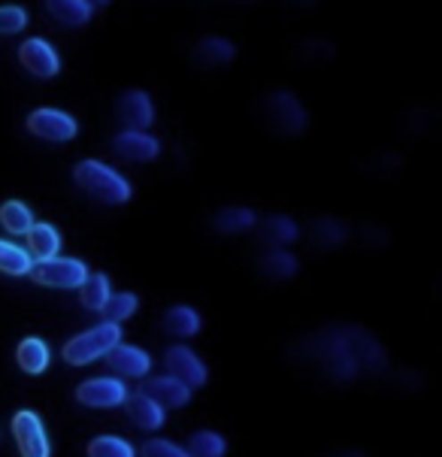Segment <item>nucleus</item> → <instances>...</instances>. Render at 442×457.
<instances>
[{
    "mask_svg": "<svg viewBox=\"0 0 442 457\" xmlns=\"http://www.w3.org/2000/svg\"><path fill=\"white\" fill-rule=\"evenodd\" d=\"M291 361L313 370L328 385H354L363 376L379 378L388 373V354L382 343L361 324H330L313 330L291 345Z\"/></svg>",
    "mask_w": 442,
    "mask_h": 457,
    "instance_id": "nucleus-1",
    "label": "nucleus"
},
{
    "mask_svg": "<svg viewBox=\"0 0 442 457\" xmlns=\"http://www.w3.org/2000/svg\"><path fill=\"white\" fill-rule=\"evenodd\" d=\"M73 179L85 195L100 200V204H106V206H121L134 197V188H130V182L125 176L95 158L79 161V164L73 167Z\"/></svg>",
    "mask_w": 442,
    "mask_h": 457,
    "instance_id": "nucleus-2",
    "label": "nucleus"
},
{
    "mask_svg": "<svg viewBox=\"0 0 442 457\" xmlns=\"http://www.w3.org/2000/svg\"><path fill=\"white\" fill-rule=\"evenodd\" d=\"M119 343H121V324L100 321L91 330L76 333V337L64 345V352L61 354H64V361L70 363V367H88V363L106 358V354H110Z\"/></svg>",
    "mask_w": 442,
    "mask_h": 457,
    "instance_id": "nucleus-3",
    "label": "nucleus"
},
{
    "mask_svg": "<svg viewBox=\"0 0 442 457\" xmlns=\"http://www.w3.org/2000/svg\"><path fill=\"white\" fill-rule=\"evenodd\" d=\"M263 115H267L270 128H276L285 137H300L309 125V115L291 91H273L263 100Z\"/></svg>",
    "mask_w": 442,
    "mask_h": 457,
    "instance_id": "nucleus-4",
    "label": "nucleus"
},
{
    "mask_svg": "<svg viewBox=\"0 0 442 457\" xmlns=\"http://www.w3.org/2000/svg\"><path fill=\"white\" fill-rule=\"evenodd\" d=\"M30 276L37 278L40 285H49V288H61V291H70V288H82L85 278H88V267L85 261L79 258H49V261H37L30 267Z\"/></svg>",
    "mask_w": 442,
    "mask_h": 457,
    "instance_id": "nucleus-5",
    "label": "nucleus"
},
{
    "mask_svg": "<svg viewBox=\"0 0 442 457\" xmlns=\"http://www.w3.org/2000/svg\"><path fill=\"white\" fill-rule=\"evenodd\" d=\"M28 130L40 139H49V143H67L79 134V121L73 119L64 110H52V106H40L28 115Z\"/></svg>",
    "mask_w": 442,
    "mask_h": 457,
    "instance_id": "nucleus-6",
    "label": "nucleus"
},
{
    "mask_svg": "<svg viewBox=\"0 0 442 457\" xmlns=\"http://www.w3.org/2000/svg\"><path fill=\"white\" fill-rule=\"evenodd\" d=\"M13 436H15V445H19L21 457H52V445H49V436H46L40 415L30 412V409L15 412Z\"/></svg>",
    "mask_w": 442,
    "mask_h": 457,
    "instance_id": "nucleus-7",
    "label": "nucleus"
},
{
    "mask_svg": "<svg viewBox=\"0 0 442 457\" xmlns=\"http://www.w3.org/2000/svg\"><path fill=\"white\" fill-rule=\"evenodd\" d=\"M76 400H79L82 406H91V409H115L128 400V385L121 382L119 376L85 378L79 388H76Z\"/></svg>",
    "mask_w": 442,
    "mask_h": 457,
    "instance_id": "nucleus-8",
    "label": "nucleus"
},
{
    "mask_svg": "<svg viewBox=\"0 0 442 457\" xmlns=\"http://www.w3.org/2000/svg\"><path fill=\"white\" fill-rule=\"evenodd\" d=\"M164 367H167V376L179 378L185 388H200V385H206V378H209L206 363L200 361V354L194 352V348H188V345L167 348Z\"/></svg>",
    "mask_w": 442,
    "mask_h": 457,
    "instance_id": "nucleus-9",
    "label": "nucleus"
},
{
    "mask_svg": "<svg viewBox=\"0 0 442 457\" xmlns=\"http://www.w3.org/2000/svg\"><path fill=\"white\" fill-rule=\"evenodd\" d=\"M19 61L30 76H37V79H52V76L61 73V58H58L55 46L49 40H43V37H30V40L21 43Z\"/></svg>",
    "mask_w": 442,
    "mask_h": 457,
    "instance_id": "nucleus-10",
    "label": "nucleus"
},
{
    "mask_svg": "<svg viewBox=\"0 0 442 457\" xmlns=\"http://www.w3.org/2000/svg\"><path fill=\"white\" fill-rule=\"evenodd\" d=\"M115 119L121 121V128H125V130L152 128V121H154L152 97L146 95V91H139V88L125 91V95L119 97V104H115Z\"/></svg>",
    "mask_w": 442,
    "mask_h": 457,
    "instance_id": "nucleus-11",
    "label": "nucleus"
},
{
    "mask_svg": "<svg viewBox=\"0 0 442 457\" xmlns=\"http://www.w3.org/2000/svg\"><path fill=\"white\" fill-rule=\"evenodd\" d=\"M113 152L125 161L146 164V161H154L161 154V143L152 134H146V130H121L113 139Z\"/></svg>",
    "mask_w": 442,
    "mask_h": 457,
    "instance_id": "nucleus-12",
    "label": "nucleus"
},
{
    "mask_svg": "<svg viewBox=\"0 0 442 457\" xmlns=\"http://www.w3.org/2000/svg\"><path fill=\"white\" fill-rule=\"evenodd\" d=\"M139 394L152 397L161 409H182V406H188V400H191V388H185L179 378H173V376L143 378V388H139Z\"/></svg>",
    "mask_w": 442,
    "mask_h": 457,
    "instance_id": "nucleus-13",
    "label": "nucleus"
},
{
    "mask_svg": "<svg viewBox=\"0 0 442 457\" xmlns=\"http://www.w3.org/2000/svg\"><path fill=\"white\" fill-rule=\"evenodd\" d=\"M106 363H110L113 373H119L121 378H149V370H152L149 352H143L139 345H125V343H119L106 354Z\"/></svg>",
    "mask_w": 442,
    "mask_h": 457,
    "instance_id": "nucleus-14",
    "label": "nucleus"
},
{
    "mask_svg": "<svg viewBox=\"0 0 442 457\" xmlns=\"http://www.w3.org/2000/svg\"><path fill=\"white\" fill-rule=\"evenodd\" d=\"M125 409H128V418L137 424V428L143 430H161L167 421V409H161L158 403H154L152 397H146V394H128L125 400Z\"/></svg>",
    "mask_w": 442,
    "mask_h": 457,
    "instance_id": "nucleus-15",
    "label": "nucleus"
},
{
    "mask_svg": "<svg viewBox=\"0 0 442 457\" xmlns=\"http://www.w3.org/2000/svg\"><path fill=\"white\" fill-rule=\"evenodd\" d=\"M234 58H237V46L230 40H224V37H204V40L194 46V61L204 70L228 67Z\"/></svg>",
    "mask_w": 442,
    "mask_h": 457,
    "instance_id": "nucleus-16",
    "label": "nucleus"
},
{
    "mask_svg": "<svg viewBox=\"0 0 442 457\" xmlns=\"http://www.w3.org/2000/svg\"><path fill=\"white\" fill-rule=\"evenodd\" d=\"M254 224H258V215H254V209H249V206H224L213 215V230L215 234H224V237L246 234V230H252Z\"/></svg>",
    "mask_w": 442,
    "mask_h": 457,
    "instance_id": "nucleus-17",
    "label": "nucleus"
},
{
    "mask_svg": "<svg viewBox=\"0 0 442 457\" xmlns=\"http://www.w3.org/2000/svg\"><path fill=\"white\" fill-rule=\"evenodd\" d=\"M15 361H19V367L25 370L28 376H40L46 373V367H49L52 352L40 337H25L19 343V348H15Z\"/></svg>",
    "mask_w": 442,
    "mask_h": 457,
    "instance_id": "nucleus-18",
    "label": "nucleus"
},
{
    "mask_svg": "<svg viewBox=\"0 0 442 457\" xmlns=\"http://www.w3.org/2000/svg\"><path fill=\"white\" fill-rule=\"evenodd\" d=\"M309 239H313V245H318V249L333 252L348 239V228H346V221L333 219V215H324V219H315L313 230H309Z\"/></svg>",
    "mask_w": 442,
    "mask_h": 457,
    "instance_id": "nucleus-19",
    "label": "nucleus"
},
{
    "mask_svg": "<svg viewBox=\"0 0 442 457\" xmlns=\"http://www.w3.org/2000/svg\"><path fill=\"white\" fill-rule=\"evenodd\" d=\"M258 270H261V276L273 278V282H288V278L297 276L300 261L294 258L291 252H285V249H270L258 261Z\"/></svg>",
    "mask_w": 442,
    "mask_h": 457,
    "instance_id": "nucleus-20",
    "label": "nucleus"
},
{
    "mask_svg": "<svg viewBox=\"0 0 442 457\" xmlns=\"http://www.w3.org/2000/svg\"><path fill=\"white\" fill-rule=\"evenodd\" d=\"M28 254H34L37 261H49V258H58L61 252V234L58 228H52V224H34V228L28 230Z\"/></svg>",
    "mask_w": 442,
    "mask_h": 457,
    "instance_id": "nucleus-21",
    "label": "nucleus"
},
{
    "mask_svg": "<svg viewBox=\"0 0 442 457\" xmlns=\"http://www.w3.org/2000/svg\"><path fill=\"white\" fill-rule=\"evenodd\" d=\"M297 237H300V228L288 215H270V219L261 224V239L267 245H273V249H285V245H291Z\"/></svg>",
    "mask_w": 442,
    "mask_h": 457,
    "instance_id": "nucleus-22",
    "label": "nucleus"
},
{
    "mask_svg": "<svg viewBox=\"0 0 442 457\" xmlns=\"http://www.w3.org/2000/svg\"><path fill=\"white\" fill-rule=\"evenodd\" d=\"M49 12H52V19L61 21V25L79 28V25H88L91 21L95 4H91V0H55V4H49Z\"/></svg>",
    "mask_w": 442,
    "mask_h": 457,
    "instance_id": "nucleus-23",
    "label": "nucleus"
},
{
    "mask_svg": "<svg viewBox=\"0 0 442 457\" xmlns=\"http://www.w3.org/2000/svg\"><path fill=\"white\" fill-rule=\"evenodd\" d=\"M200 328H204V319H200L197 309L191 306H170L164 312V330L167 333H176V337H197Z\"/></svg>",
    "mask_w": 442,
    "mask_h": 457,
    "instance_id": "nucleus-24",
    "label": "nucleus"
},
{
    "mask_svg": "<svg viewBox=\"0 0 442 457\" xmlns=\"http://www.w3.org/2000/svg\"><path fill=\"white\" fill-rule=\"evenodd\" d=\"M82 294V306L91 309V312H100L106 306V300L113 297V285H110V276L106 273H95L85 278V285L79 288Z\"/></svg>",
    "mask_w": 442,
    "mask_h": 457,
    "instance_id": "nucleus-25",
    "label": "nucleus"
},
{
    "mask_svg": "<svg viewBox=\"0 0 442 457\" xmlns=\"http://www.w3.org/2000/svg\"><path fill=\"white\" fill-rule=\"evenodd\" d=\"M185 452L191 457H224L228 454V439L215 430H197V433H191Z\"/></svg>",
    "mask_w": 442,
    "mask_h": 457,
    "instance_id": "nucleus-26",
    "label": "nucleus"
},
{
    "mask_svg": "<svg viewBox=\"0 0 442 457\" xmlns=\"http://www.w3.org/2000/svg\"><path fill=\"white\" fill-rule=\"evenodd\" d=\"M0 224H4L10 234H28V230L34 228V212H30V206L21 204V200H6V204L0 206Z\"/></svg>",
    "mask_w": 442,
    "mask_h": 457,
    "instance_id": "nucleus-27",
    "label": "nucleus"
},
{
    "mask_svg": "<svg viewBox=\"0 0 442 457\" xmlns=\"http://www.w3.org/2000/svg\"><path fill=\"white\" fill-rule=\"evenodd\" d=\"M30 267H34V261H30V254L21 249V245L0 239V273H6V276H28Z\"/></svg>",
    "mask_w": 442,
    "mask_h": 457,
    "instance_id": "nucleus-28",
    "label": "nucleus"
},
{
    "mask_svg": "<svg viewBox=\"0 0 442 457\" xmlns=\"http://www.w3.org/2000/svg\"><path fill=\"white\" fill-rule=\"evenodd\" d=\"M137 309H139V297H137V294L121 291V294H113V297L106 300V306L100 309V312H104V319H106V321L121 324V321H128L130 315L137 312Z\"/></svg>",
    "mask_w": 442,
    "mask_h": 457,
    "instance_id": "nucleus-29",
    "label": "nucleus"
},
{
    "mask_svg": "<svg viewBox=\"0 0 442 457\" xmlns=\"http://www.w3.org/2000/svg\"><path fill=\"white\" fill-rule=\"evenodd\" d=\"M88 457H137V452L121 436H95L88 443Z\"/></svg>",
    "mask_w": 442,
    "mask_h": 457,
    "instance_id": "nucleus-30",
    "label": "nucleus"
},
{
    "mask_svg": "<svg viewBox=\"0 0 442 457\" xmlns=\"http://www.w3.org/2000/svg\"><path fill=\"white\" fill-rule=\"evenodd\" d=\"M28 28V12L21 6H0V34H19Z\"/></svg>",
    "mask_w": 442,
    "mask_h": 457,
    "instance_id": "nucleus-31",
    "label": "nucleus"
},
{
    "mask_svg": "<svg viewBox=\"0 0 442 457\" xmlns=\"http://www.w3.org/2000/svg\"><path fill=\"white\" fill-rule=\"evenodd\" d=\"M139 457H191L182 445L170 443V439H149L139 448Z\"/></svg>",
    "mask_w": 442,
    "mask_h": 457,
    "instance_id": "nucleus-32",
    "label": "nucleus"
},
{
    "mask_svg": "<svg viewBox=\"0 0 442 457\" xmlns=\"http://www.w3.org/2000/svg\"><path fill=\"white\" fill-rule=\"evenodd\" d=\"M328 457H367V454H363V452H333Z\"/></svg>",
    "mask_w": 442,
    "mask_h": 457,
    "instance_id": "nucleus-33",
    "label": "nucleus"
}]
</instances>
